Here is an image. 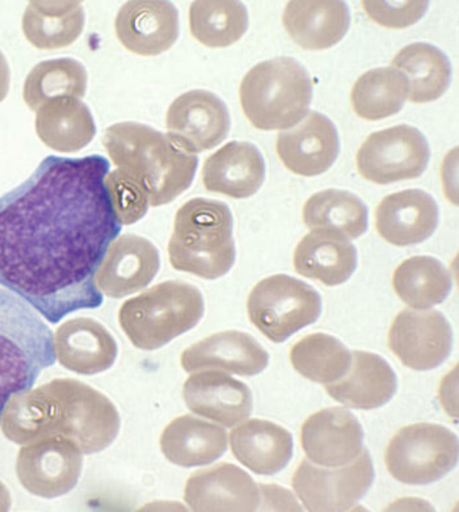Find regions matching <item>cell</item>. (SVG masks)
Listing matches in <instances>:
<instances>
[{"label": "cell", "mask_w": 459, "mask_h": 512, "mask_svg": "<svg viewBox=\"0 0 459 512\" xmlns=\"http://www.w3.org/2000/svg\"><path fill=\"white\" fill-rule=\"evenodd\" d=\"M54 335L27 302L0 288V425L12 398L56 363Z\"/></svg>", "instance_id": "cell-3"}, {"label": "cell", "mask_w": 459, "mask_h": 512, "mask_svg": "<svg viewBox=\"0 0 459 512\" xmlns=\"http://www.w3.org/2000/svg\"><path fill=\"white\" fill-rule=\"evenodd\" d=\"M48 405L44 425L74 440L83 453L104 451L119 435V411L108 397L78 380H54L41 389Z\"/></svg>", "instance_id": "cell-7"}, {"label": "cell", "mask_w": 459, "mask_h": 512, "mask_svg": "<svg viewBox=\"0 0 459 512\" xmlns=\"http://www.w3.org/2000/svg\"><path fill=\"white\" fill-rule=\"evenodd\" d=\"M339 150L338 130L319 112H309L296 127L281 132L276 142L277 154L286 169L306 178L330 170Z\"/></svg>", "instance_id": "cell-16"}, {"label": "cell", "mask_w": 459, "mask_h": 512, "mask_svg": "<svg viewBox=\"0 0 459 512\" xmlns=\"http://www.w3.org/2000/svg\"><path fill=\"white\" fill-rule=\"evenodd\" d=\"M229 109L213 92L193 90L180 95L168 108L167 136L191 154L204 153L226 140Z\"/></svg>", "instance_id": "cell-13"}, {"label": "cell", "mask_w": 459, "mask_h": 512, "mask_svg": "<svg viewBox=\"0 0 459 512\" xmlns=\"http://www.w3.org/2000/svg\"><path fill=\"white\" fill-rule=\"evenodd\" d=\"M192 36L208 48L238 43L248 29V12L240 2H195L189 8Z\"/></svg>", "instance_id": "cell-37"}, {"label": "cell", "mask_w": 459, "mask_h": 512, "mask_svg": "<svg viewBox=\"0 0 459 512\" xmlns=\"http://www.w3.org/2000/svg\"><path fill=\"white\" fill-rule=\"evenodd\" d=\"M397 376L385 359L372 352L355 351L347 375L326 385L327 393L349 409H378L397 392Z\"/></svg>", "instance_id": "cell-25"}, {"label": "cell", "mask_w": 459, "mask_h": 512, "mask_svg": "<svg viewBox=\"0 0 459 512\" xmlns=\"http://www.w3.org/2000/svg\"><path fill=\"white\" fill-rule=\"evenodd\" d=\"M374 481L372 457L364 449L359 459L338 468H319L303 460L293 476V488L309 511L352 509L368 494Z\"/></svg>", "instance_id": "cell-11"}, {"label": "cell", "mask_w": 459, "mask_h": 512, "mask_svg": "<svg viewBox=\"0 0 459 512\" xmlns=\"http://www.w3.org/2000/svg\"><path fill=\"white\" fill-rule=\"evenodd\" d=\"M431 151L427 138L410 125L372 133L357 151L362 178L382 184L419 178L427 169Z\"/></svg>", "instance_id": "cell-10"}, {"label": "cell", "mask_w": 459, "mask_h": 512, "mask_svg": "<svg viewBox=\"0 0 459 512\" xmlns=\"http://www.w3.org/2000/svg\"><path fill=\"white\" fill-rule=\"evenodd\" d=\"M105 184L111 193L113 207H115L122 225L134 224L145 217L147 209L150 207L149 201L141 188L136 186L132 180L125 178L115 170L105 176Z\"/></svg>", "instance_id": "cell-39"}, {"label": "cell", "mask_w": 459, "mask_h": 512, "mask_svg": "<svg viewBox=\"0 0 459 512\" xmlns=\"http://www.w3.org/2000/svg\"><path fill=\"white\" fill-rule=\"evenodd\" d=\"M115 29L117 39L129 52L159 56L178 41L179 12L170 2H128L117 15Z\"/></svg>", "instance_id": "cell-18"}, {"label": "cell", "mask_w": 459, "mask_h": 512, "mask_svg": "<svg viewBox=\"0 0 459 512\" xmlns=\"http://www.w3.org/2000/svg\"><path fill=\"white\" fill-rule=\"evenodd\" d=\"M230 447L240 464L260 476L281 472L293 456L292 434L276 423L261 419L239 423L231 431Z\"/></svg>", "instance_id": "cell-27"}, {"label": "cell", "mask_w": 459, "mask_h": 512, "mask_svg": "<svg viewBox=\"0 0 459 512\" xmlns=\"http://www.w3.org/2000/svg\"><path fill=\"white\" fill-rule=\"evenodd\" d=\"M33 480L36 493L54 498L77 486L83 467V452L66 436L42 442L32 452Z\"/></svg>", "instance_id": "cell-31"}, {"label": "cell", "mask_w": 459, "mask_h": 512, "mask_svg": "<svg viewBox=\"0 0 459 512\" xmlns=\"http://www.w3.org/2000/svg\"><path fill=\"white\" fill-rule=\"evenodd\" d=\"M184 499L193 511H256L263 489L244 470L223 463L192 474Z\"/></svg>", "instance_id": "cell-17"}, {"label": "cell", "mask_w": 459, "mask_h": 512, "mask_svg": "<svg viewBox=\"0 0 459 512\" xmlns=\"http://www.w3.org/2000/svg\"><path fill=\"white\" fill-rule=\"evenodd\" d=\"M54 350L62 367L86 376L108 371L119 351L111 333L92 318L63 323L54 337Z\"/></svg>", "instance_id": "cell-22"}, {"label": "cell", "mask_w": 459, "mask_h": 512, "mask_svg": "<svg viewBox=\"0 0 459 512\" xmlns=\"http://www.w3.org/2000/svg\"><path fill=\"white\" fill-rule=\"evenodd\" d=\"M294 268L303 278L318 280L327 287H336L355 274L356 247L343 234L334 230H311L294 251Z\"/></svg>", "instance_id": "cell-24"}, {"label": "cell", "mask_w": 459, "mask_h": 512, "mask_svg": "<svg viewBox=\"0 0 459 512\" xmlns=\"http://www.w3.org/2000/svg\"><path fill=\"white\" fill-rule=\"evenodd\" d=\"M37 133L44 144L62 153L86 148L96 136L90 108L77 98L49 100L37 115Z\"/></svg>", "instance_id": "cell-29"}, {"label": "cell", "mask_w": 459, "mask_h": 512, "mask_svg": "<svg viewBox=\"0 0 459 512\" xmlns=\"http://www.w3.org/2000/svg\"><path fill=\"white\" fill-rule=\"evenodd\" d=\"M307 459L326 468L344 467L364 451V431L351 411L330 407L310 415L301 428Z\"/></svg>", "instance_id": "cell-14"}, {"label": "cell", "mask_w": 459, "mask_h": 512, "mask_svg": "<svg viewBox=\"0 0 459 512\" xmlns=\"http://www.w3.org/2000/svg\"><path fill=\"white\" fill-rule=\"evenodd\" d=\"M366 15L374 23L389 29H403L419 22L428 11L429 3L420 2H362Z\"/></svg>", "instance_id": "cell-40"}, {"label": "cell", "mask_w": 459, "mask_h": 512, "mask_svg": "<svg viewBox=\"0 0 459 512\" xmlns=\"http://www.w3.org/2000/svg\"><path fill=\"white\" fill-rule=\"evenodd\" d=\"M8 87V69L6 65V61L2 54H0V100L4 98L6 95Z\"/></svg>", "instance_id": "cell-41"}, {"label": "cell", "mask_w": 459, "mask_h": 512, "mask_svg": "<svg viewBox=\"0 0 459 512\" xmlns=\"http://www.w3.org/2000/svg\"><path fill=\"white\" fill-rule=\"evenodd\" d=\"M303 222L310 230H334L351 241L368 230V208L351 192L326 190L303 205Z\"/></svg>", "instance_id": "cell-33"}, {"label": "cell", "mask_w": 459, "mask_h": 512, "mask_svg": "<svg viewBox=\"0 0 459 512\" xmlns=\"http://www.w3.org/2000/svg\"><path fill=\"white\" fill-rule=\"evenodd\" d=\"M282 23L290 39L301 48L324 50L344 39L351 15L344 2L301 0L286 4Z\"/></svg>", "instance_id": "cell-26"}, {"label": "cell", "mask_w": 459, "mask_h": 512, "mask_svg": "<svg viewBox=\"0 0 459 512\" xmlns=\"http://www.w3.org/2000/svg\"><path fill=\"white\" fill-rule=\"evenodd\" d=\"M407 99V79L394 67L369 70L357 79L351 91L353 111L368 121L397 115Z\"/></svg>", "instance_id": "cell-34"}, {"label": "cell", "mask_w": 459, "mask_h": 512, "mask_svg": "<svg viewBox=\"0 0 459 512\" xmlns=\"http://www.w3.org/2000/svg\"><path fill=\"white\" fill-rule=\"evenodd\" d=\"M393 288L410 308L427 310L445 301L452 291L453 281L440 260L432 256H412L394 271Z\"/></svg>", "instance_id": "cell-32"}, {"label": "cell", "mask_w": 459, "mask_h": 512, "mask_svg": "<svg viewBox=\"0 0 459 512\" xmlns=\"http://www.w3.org/2000/svg\"><path fill=\"white\" fill-rule=\"evenodd\" d=\"M103 142L117 171L141 188L150 207L170 204L195 179L196 154L157 129L126 121L105 130Z\"/></svg>", "instance_id": "cell-2"}, {"label": "cell", "mask_w": 459, "mask_h": 512, "mask_svg": "<svg viewBox=\"0 0 459 512\" xmlns=\"http://www.w3.org/2000/svg\"><path fill=\"white\" fill-rule=\"evenodd\" d=\"M439 207L429 193L407 190L391 193L376 209V226L390 245H419L436 232Z\"/></svg>", "instance_id": "cell-21"}, {"label": "cell", "mask_w": 459, "mask_h": 512, "mask_svg": "<svg viewBox=\"0 0 459 512\" xmlns=\"http://www.w3.org/2000/svg\"><path fill=\"white\" fill-rule=\"evenodd\" d=\"M183 398L192 413L225 427L239 425L252 413L250 388L214 369L189 377L183 386Z\"/></svg>", "instance_id": "cell-19"}, {"label": "cell", "mask_w": 459, "mask_h": 512, "mask_svg": "<svg viewBox=\"0 0 459 512\" xmlns=\"http://www.w3.org/2000/svg\"><path fill=\"white\" fill-rule=\"evenodd\" d=\"M385 463L391 476L402 484H432L456 467L457 435L433 423L400 428L386 448Z\"/></svg>", "instance_id": "cell-9"}, {"label": "cell", "mask_w": 459, "mask_h": 512, "mask_svg": "<svg viewBox=\"0 0 459 512\" xmlns=\"http://www.w3.org/2000/svg\"><path fill=\"white\" fill-rule=\"evenodd\" d=\"M87 91V71L73 58L42 62L29 75L25 100L32 108L58 98L82 99Z\"/></svg>", "instance_id": "cell-38"}, {"label": "cell", "mask_w": 459, "mask_h": 512, "mask_svg": "<svg viewBox=\"0 0 459 512\" xmlns=\"http://www.w3.org/2000/svg\"><path fill=\"white\" fill-rule=\"evenodd\" d=\"M103 155H49L0 197V285L46 321L103 305L95 276L122 224Z\"/></svg>", "instance_id": "cell-1"}, {"label": "cell", "mask_w": 459, "mask_h": 512, "mask_svg": "<svg viewBox=\"0 0 459 512\" xmlns=\"http://www.w3.org/2000/svg\"><path fill=\"white\" fill-rule=\"evenodd\" d=\"M233 224V214L222 201H187L176 212L168 243L171 266L206 280L225 276L237 258Z\"/></svg>", "instance_id": "cell-4"}, {"label": "cell", "mask_w": 459, "mask_h": 512, "mask_svg": "<svg viewBox=\"0 0 459 512\" xmlns=\"http://www.w3.org/2000/svg\"><path fill=\"white\" fill-rule=\"evenodd\" d=\"M159 268L157 247L149 239L124 234L109 246L95 281L105 296L122 299L146 288L157 276Z\"/></svg>", "instance_id": "cell-15"}, {"label": "cell", "mask_w": 459, "mask_h": 512, "mask_svg": "<svg viewBox=\"0 0 459 512\" xmlns=\"http://www.w3.org/2000/svg\"><path fill=\"white\" fill-rule=\"evenodd\" d=\"M239 98L252 127L285 130L296 127L309 113L313 82L300 62L277 57L260 62L244 75Z\"/></svg>", "instance_id": "cell-5"}, {"label": "cell", "mask_w": 459, "mask_h": 512, "mask_svg": "<svg viewBox=\"0 0 459 512\" xmlns=\"http://www.w3.org/2000/svg\"><path fill=\"white\" fill-rule=\"evenodd\" d=\"M160 451L183 468L204 467L220 459L227 449V432L204 419L183 415L162 432Z\"/></svg>", "instance_id": "cell-28"}, {"label": "cell", "mask_w": 459, "mask_h": 512, "mask_svg": "<svg viewBox=\"0 0 459 512\" xmlns=\"http://www.w3.org/2000/svg\"><path fill=\"white\" fill-rule=\"evenodd\" d=\"M247 312L265 338L281 343L318 321L322 299L311 285L292 276H269L252 289Z\"/></svg>", "instance_id": "cell-8"}, {"label": "cell", "mask_w": 459, "mask_h": 512, "mask_svg": "<svg viewBox=\"0 0 459 512\" xmlns=\"http://www.w3.org/2000/svg\"><path fill=\"white\" fill-rule=\"evenodd\" d=\"M84 11L79 2L33 3L24 18L31 43L40 49H60L82 35Z\"/></svg>", "instance_id": "cell-35"}, {"label": "cell", "mask_w": 459, "mask_h": 512, "mask_svg": "<svg viewBox=\"0 0 459 512\" xmlns=\"http://www.w3.org/2000/svg\"><path fill=\"white\" fill-rule=\"evenodd\" d=\"M265 163L250 142L231 141L210 155L202 167V183L209 192L247 199L263 186Z\"/></svg>", "instance_id": "cell-23"}, {"label": "cell", "mask_w": 459, "mask_h": 512, "mask_svg": "<svg viewBox=\"0 0 459 512\" xmlns=\"http://www.w3.org/2000/svg\"><path fill=\"white\" fill-rule=\"evenodd\" d=\"M204 309V299L195 285L164 281L126 300L119 322L134 347L154 351L196 327Z\"/></svg>", "instance_id": "cell-6"}, {"label": "cell", "mask_w": 459, "mask_h": 512, "mask_svg": "<svg viewBox=\"0 0 459 512\" xmlns=\"http://www.w3.org/2000/svg\"><path fill=\"white\" fill-rule=\"evenodd\" d=\"M389 346L404 367L431 371L449 358L452 327L437 310L406 309L391 323Z\"/></svg>", "instance_id": "cell-12"}, {"label": "cell", "mask_w": 459, "mask_h": 512, "mask_svg": "<svg viewBox=\"0 0 459 512\" xmlns=\"http://www.w3.org/2000/svg\"><path fill=\"white\" fill-rule=\"evenodd\" d=\"M391 65L406 77L408 100L416 104L440 99L452 79V65L448 57L435 45L427 43L406 46Z\"/></svg>", "instance_id": "cell-30"}, {"label": "cell", "mask_w": 459, "mask_h": 512, "mask_svg": "<svg viewBox=\"0 0 459 512\" xmlns=\"http://www.w3.org/2000/svg\"><path fill=\"white\" fill-rule=\"evenodd\" d=\"M290 363L305 379L328 385L347 375L352 354L338 338L315 333L294 344Z\"/></svg>", "instance_id": "cell-36"}, {"label": "cell", "mask_w": 459, "mask_h": 512, "mask_svg": "<svg viewBox=\"0 0 459 512\" xmlns=\"http://www.w3.org/2000/svg\"><path fill=\"white\" fill-rule=\"evenodd\" d=\"M187 372L225 371L239 376H255L269 363L268 352L250 334L222 331L193 344L181 354Z\"/></svg>", "instance_id": "cell-20"}]
</instances>
